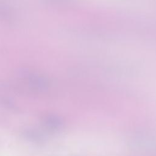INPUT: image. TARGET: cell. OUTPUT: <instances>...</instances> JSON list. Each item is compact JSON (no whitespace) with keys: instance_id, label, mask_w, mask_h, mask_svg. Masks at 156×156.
<instances>
[{"instance_id":"1","label":"cell","mask_w":156,"mask_h":156,"mask_svg":"<svg viewBox=\"0 0 156 156\" xmlns=\"http://www.w3.org/2000/svg\"><path fill=\"white\" fill-rule=\"evenodd\" d=\"M43 122L46 128L52 131L58 130L63 126L62 119L54 115L45 116L43 120Z\"/></svg>"},{"instance_id":"2","label":"cell","mask_w":156,"mask_h":156,"mask_svg":"<svg viewBox=\"0 0 156 156\" xmlns=\"http://www.w3.org/2000/svg\"><path fill=\"white\" fill-rule=\"evenodd\" d=\"M23 135L28 140L40 142L44 140L43 135L40 131L33 129H28L23 132Z\"/></svg>"}]
</instances>
